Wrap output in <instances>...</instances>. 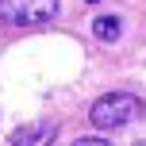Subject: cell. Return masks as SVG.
<instances>
[{
	"mask_svg": "<svg viewBox=\"0 0 146 146\" xmlns=\"http://www.w3.org/2000/svg\"><path fill=\"white\" fill-rule=\"evenodd\" d=\"M139 115H142V100L131 96V92H104L100 100L88 108L92 127H104V131H111V127H127V123H135Z\"/></svg>",
	"mask_w": 146,
	"mask_h": 146,
	"instance_id": "1",
	"label": "cell"
},
{
	"mask_svg": "<svg viewBox=\"0 0 146 146\" xmlns=\"http://www.w3.org/2000/svg\"><path fill=\"white\" fill-rule=\"evenodd\" d=\"M62 0H0V23L4 27H46L58 19Z\"/></svg>",
	"mask_w": 146,
	"mask_h": 146,
	"instance_id": "2",
	"label": "cell"
},
{
	"mask_svg": "<svg viewBox=\"0 0 146 146\" xmlns=\"http://www.w3.org/2000/svg\"><path fill=\"white\" fill-rule=\"evenodd\" d=\"M54 139H58L54 119H38V123H27L19 131H12V146H50Z\"/></svg>",
	"mask_w": 146,
	"mask_h": 146,
	"instance_id": "3",
	"label": "cell"
},
{
	"mask_svg": "<svg viewBox=\"0 0 146 146\" xmlns=\"http://www.w3.org/2000/svg\"><path fill=\"white\" fill-rule=\"evenodd\" d=\"M119 31H123V23H119L115 15H100V19H92V35L100 38V42H115Z\"/></svg>",
	"mask_w": 146,
	"mask_h": 146,
	"instance_id": "4",
	"label": "cell"
},
{
	"mask_svg": "<svg viewBox=\"0 0 146 146\" xmlns=\"http://www.w3.org/2000/svg\"><path fill=\"white\" fill-rule=\"evenodd\" d=\"M73 146H111V142H108V139H77Z\"/></svg>",
	"mask_w": 146,
	"mask_h": 146,
	"instance_id": "5",
	"label": "cell"
},
{
	"mask_svg": "<svg viewBox=\"0 0 146 146\" xmlns=\"http://www.w3.org/2000/svg\"><path fill=\"white\" fill-rule=\"evenodd\" d=\"M85 4H96V0H85Z\"/></svg>",
	"mask_w": 146,
	"mask_h": 146,
	"instance_id": "6",
	"label": "cell"
},
{
	"mask_svg": "<svg viewBox=\"0 0 146 146\" xmlns=\"http://www.w3.org/2000/svg\"><path fill=\"white\" fill-rule=\"evenodd\" d=\"M135 146H146V142H135Z\"/></svg>",
	"mask_w": 146,
	"mask_h": 146,
	"instance_id": "7",
	"label": "cell"
}]
</instances>
